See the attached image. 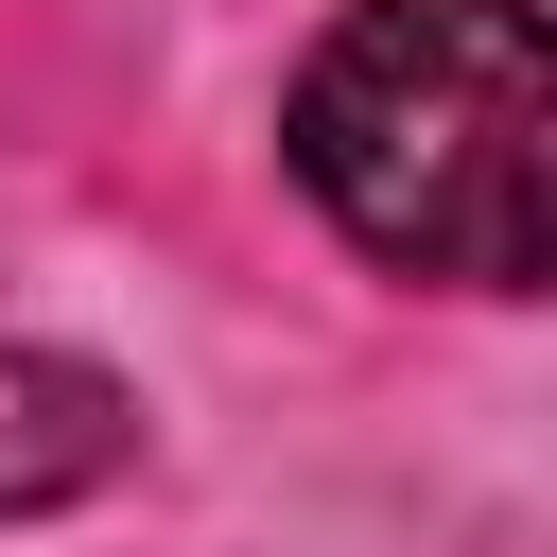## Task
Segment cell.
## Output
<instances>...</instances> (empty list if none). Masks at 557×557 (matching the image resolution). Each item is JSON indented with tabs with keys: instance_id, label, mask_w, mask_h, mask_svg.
Listing matches in <instances>:
<instances>
[{
	"instance_id": "1",
	"label": "cell",
	"mask_w": 557,
	"mask_h": 557,
	"mask_svg": "<svg viewBox=\"0 0 557 557\" xmlns=\"http://www.w3.org/2000/svg\"><path fill=\"white\" fill-rule=\"evenodd\" d=\"M296 174L313 209L470 296H540L557 261V52L540 0H348L296 70Z\"/></svg>"
},
{
	"instance_id": "2",
	"label": "cell",
	"mask_w": 557,
	"mask_h": 557,
	"mask_svg": "<svg viewBox=\"0 0 557 557\" xmlns=\"http://www.w3.org/2000/svg\"><path fill=\"white\" fill-rule=\"evenodd\" d=\"M122 453H139V418H122L104 366H70V348H0V522L87 505Z\"/></svg>"
}]
</instances>
